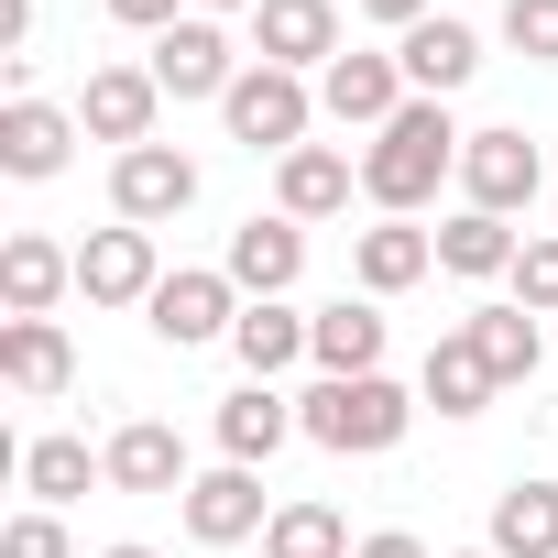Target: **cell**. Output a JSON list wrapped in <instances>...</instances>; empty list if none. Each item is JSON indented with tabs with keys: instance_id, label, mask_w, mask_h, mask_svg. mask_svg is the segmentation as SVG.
I'll list each match as a JSON object with an SVG mask.
<instances>
[{
	"instance_id": "obj_1",
	"label": "cell",
	"mask_w": 558,
	"mask_h": 558,
	"mask_svg": "<svg viewBox=\"0 0 558 558\" xmlns=\"http://www.w3.org/2000/svg\"><path fill=\"white\" fill-rule=\"evenodd\" d=\"M460 143H471V132H449V99H405V110L373 132V154H362V197H373V208H395V219H405V208H427V197H438V175L460 165Z\"/></svg>"
},
{
	"instance_id": "obj_2",
	"label": "cell",
	"mask_w": 558,
	"mask_h": 558,
	"mask_svg": "<svg viewBox=\"0 0 558 558\" xmlns=\"http://www.w3.org/2000/svg\"><path fill=\"white\" fill-rule=\"evenodd\" d=\"M405 416H416V405H405V384H384V373H351V384H329V373H318V384L296 395V427H307L318 449H340V460L395 449V438H405Z\"/></svg>"
},
{
	"instance_id": "obj_3",
	"label": "cell",
	"mask_w": 558,
	"mask_h": 558,
	"mask_svg": "<svg viewBox=\"0 0 558 558\" xmlns=\"http://www.w3.org/2000/svg\"><path fill=\"white\" fill-rule=\"evenodd\" d=\"M219 121H230V143H252V154L286 165V154L307 143L318 99H307V77H286V66H241V77H230V99H219Z\"/></svg>"
},
{
	"instance_id": "obj_4",
	"label": "cell",
	"mask_w": 558,
	"mask_h": 558,
	"mask_svg": "<svg viewBox=\"0 0 558 558\" xmlns=\"http://www.w3.org/2000/svg\"><path fill=\"white\" fill-rule=\"evenodd\" d=\"M154 286H165V263H154V230H88L77 241V296L88 307H154Z\"/></svg>"
},
{
	"instance_id": "obj_5",
	"label": "cell",
	"mask_w": 558,
	"mask_h": 558,
	"mask_svg": "<svg viewBox=\"0 0 558 558\" xmlns=\"http://www.w3.org/2000/svg\"><path fill=\"white\" fill-rule=\"evenodd\" d=\"M252 66H286V77H329L340 66V0H263V12H252Z\"/></svg>"
},
{
	"instance_id": "obj_6",
	"label": "cell",
	"mask_w": 558,
	"mask_h": 558,
	"mask_svg": "<svg viewBox=\"0 0 558 558\" xmlns=\"http://www.w3.org/2000/svg\"><path fill=\"white\" fill-rule=\"evenodd\" d=\"M460 186H471V208L514 219V208L547 186V154H536L525 132H471V143H460Z\"/></svg>"
},
{
	"instance_id": "obj_7",
	"label": "cell",
	"mask_w": 558,
	"mask_h": 558,
	"mask_svg": "<svg viewBox=\"0 0 558 558\" xmlns=\"http://www.w3.org/2000/svg\"><path fill=\"white\" fill-rule=\"evenodd\" d=\"M230 77H241V66H230V34H219L208 12H186L175 34H154V88H165V99H230Z\"/></svg>"
},
{
	"instance_id": "obj_8",
	"label": "cell",
	"mask_w": 558,
	"mask_h": 558,
	"mask_svg": "<svg viewBox=\"0 0 558 558\" xmlns=\"http://www.w3.org/2000/svg\"><path fill=\"white\" fill-rule=\"evenodd\" d=\"M154 110H165V88H154V66H88V88H77V132H99V143H154Z\"/></svg>"
},
{
	"instance_id": "obj_9",
	"label": "cell",
	"mask_w": 558,
	"mask_h": 558,
	"mask_svg": "<svg viewBox=\"0 0 558 558\" xmlns=\"http://www.w3.org/2000/svg\"><path fill=\"white\" fill-rule=\"evenodd\" d=\"M197 197V165L175 154V143H132L121 165H110V208L132 219V230H154V219H175Z\"/></svg>"
},
{
	"instance_id": "obj_10",
	"label": "cell",
	"mask_w": 558,
	"mask_h": 558,
	"mask_svg": "<svg viewBox=\"0 0 558 558\" xmlns=\"http://www.w3.org/2000/svg\"><path fill=\"white\" fill-rule=\"evenodd\" d=\"M219 329H241V286H230V274H165V286H154V340L165 351H197Z\"/></svg>"
},
{
	"instance_id": "obj_11",
	"label": "cell",
	"mask_w": 558,
	"mask_h": 558,
	"mask_svg": "<svg viewBox=\"0 0 558 558\" xmlns=\"http://www.w3.org/2000/svg\"><path fill=\"white\" fill-rule=\"evenodd\" d=\"M219 274H230V286H241L252 307H263V296H286L296 274H307V230H296L286 208H274V219H241V230H230V263H219Z\"/></svg>"
},
{
	"instance_id": "obj_12",
	"label": "cell",
	"mask_w": 558,
	"mask_h": 558,
	"mask_svg": "<svg viewBox=\"0 0 558 558\" xmlns=\"http://www.w3.org/2000/svg\"><path fill=\"white\" fill-rule=\"evenodd\" d=\"M318 110H329L340 132H384V121L405 110V66H395V56H340V66L318 77Z\"/></svg>"
},
{
	"instance_id": "obj_13",
	"label": "cell",
	"mask_w": 558,
	"mask_h": 558,
	"mask_svg": "<svg viewBox=\"0 0 558 558\" xmlns=\"http://www.w3.org/2000/svg\"><path fill=\"white\" fill-rule=\"evenodd\" d=\"M274 514H263V471H208V482H186V536L197 547H241V536H263Z\"/></svg>"
},
{
	"instance_id": "obj_14",
	"label": "cell",
	"mask_w": 558,
	"mask_h": 558,
	"mask_svg": "<svg viewBox=\"0 0 558 558\" xmlns=\"http://www.w3.org/2000/svg\"><path fill=\"white\" fill-rule=\"evenodd\" d=\"M66 143H77V110H56V99H12L0 110V175L45 186V175H66Z\"/></svg>"
},
{
	"instance_id": "obj_15",
	"label": "cell",
	"mask_w": 558,
	"mask_h": 558,
	"mask_svg": "<svg viewBox=\"0 0 558 558\" xmlns=\"http://www.w3.org/2000/svg\"><path fill=\"white\" fill-rule=\"evenodd\" d=\"M395 66H405V88H416V99H449V88H471L482 34H471V23H449V12H427V23L395 45Z\"/></svg>"
},
{
	"instance_id": "obj_16",
	"label": "cell",
	"mask_w": 558,
	"mask_h": 558,
	"mask_svg": "<svg viewBox=\"0 0 558 558\" xmlns=\"http://www.w3.org/2000/svg\"><path fill=\"white\" fill-rule=\"evenodd\" d=\"M66 286H77V252H56L45 230H12V241H0V307H12V318H45Z\"/></svg>"
},
{
	"instance_id": "obj_17",
	"label": "cell",
	"mask_w": 558,
	"mask_h": 558,
	"mask_svg": "<svg viewBox=\"0 0 558 558\" xmlns=\"http://www.w3.org/2000/svg\"><path fill=\"white\" fill-rule=\"evenodd\" d=\"M99 471H110L121 493H186V438L154 427V416H132V427L99 449Z\"/></svg>"
},
{
	"instance_id": "obj_18",
	"label": "cell",
	"mask_w": 558,
	"mask_h": 558,
	"mask_svg": "<svg viewBox=\"0 0 558 558\" xmlns=\"http://www.w3.org/2000/svg\"><path fill=\"white\" fill-rule=\"evenodd\" d=\"M427 263H438V230H416V219H384V230H362V241H351L362 296H405Z\"/></svg>"
},
{
	"instance_id": "obj_19",
	"label": "cell",
	"mask_w": 558,
	"mask_h": 558,
	"mask_svg": "<svg viewBox=\"0 0 558 558\" xmlns=\"http://www.w3.org/2000/svg\"><path fill=\"white\" fill-rule=\"evenodd\" d=\"M274 208H286V219H340V208H351V154L296 143L286 165H274Z\"/></svg>"
},
{
	"instance_id": "obj_20",
	"label": "cell",
	"mask_w": 558,
	"mask_h": 558,
	"mask_svg": "<svg viewBox=\"0 0 558 558\" xmlns=\"http://www.w3.org/2000/svg\"><path fill=\"white\" fill-rule=\"evenodd\" d=\"M307 362H318L329 384L384 373V318H373V307H351V296H340V307H318V318H307Z\"/></svg>"
},
{
	"instance_id": "obj_21",
	"label": "cell",
	"mask_w": 558,
	"mask_h": 558,
	"mask_svg": "<svg viewBox=\"0 0 558 558\" xmlns=\"http://www.w3.org/2000/svg\"><path fill=\"white\" fill-rule=\"evenodd\" d=\"M0 373H12L23 395H66L77 384V351L56 318H0Z\"/></svg>"
},
{
	"instance_id": "obj_22",
	"label": "cell",
	"mask_w": 558,
	"mask_h": 558,
	"mask_svg": "<svg viewBox=\"0 0 558 558\" xmlns=\"http://www.w3.org/2000/svg\"><path fill=\"white\" fill-rule=\"evenodd\" d=\"M286 438H296V405L274 395V384H241V395L219 405V449H230L241 471H263V460L286 449Z\"/></svg>"
},
{
	"instance_id": "obj_23",
	"label": "cell",
	"mask_w": 558,
	"mask_h": 558,
	"mask_svg": "<svg viewBox=\"0 0 558 558\" xmlns=\"http://www.w3.org/2000/svg\"><path fill=\"white\" fill-rule=\"evenodd\" d=\"M416 395H427L438 416H482V405H493L504 384H493V362L471 351V329H449V340L427 351V373H416Z\"/></svg>"
},
{
	"instance_id": "obj_24",
	"label": "cell",
	"mask_w": 558,
	"mask_h": 558,
	"mask_svg": "<svg viewBox=\"0 0 558 558\" xmlns=\"http://www.w3.org/2000/svg\"><path fill=\"white\" fill-rule=\"evenodd\" d=\"M514 230L493 219V208H460L449 230H438V274H460V286H493V274H514Z\"/></svg>"
},
{
	"instance_id": "obj_25",
	"label": "cell",
	"mask_w": 558,
	"mask_h": 558,
	"mask_svg": "<svg viewBox=\"0 0 558 558\" xmlns=\"http://www.w3.org/2000/svg\"><path fill=\"white\" fill-rule=\"evenodd\" d=\"M230 351H241V373L252 384H274L286 362H307V318L286 307V296H263V307H241V329H230Z\"/></svg>"
},
{
	"instance_id": "obj_26",
	"label": "cell",
	"mask_w": 558,
	"mask_h": 558,
	"mask_svg": "<svg viewBox=\"0 0 558 558\" xmlns=\"http://www.w3.org/2000/svg\"><path fill=\"white\" fill-rule=\"evenodd\" d=\"M493 558H558V482H514L493 504Z\"/></svg>"
},
{
	"instance_id": "obj_27",
	"label": "cell",
	"mask_w": 558,
	"mask_h": 558,
	"mask_svg": "<svg viewBox=\"0 0 558 558\" xmlns=\"http://www.w3.org/2000/svg\"><path fill=\"white\" fill-rule=\"evenodd\" d=\"M460 329H471V351L493 362V384H525V373H536V318H525V307H471Z\"/></svg>"
},
{
	"instance_id": "obj_28",
	"label": "cell",
	"mask_w": 558,
	"mask_h": 558,
	"mask_svg": "<svg viewBox=\"0 0 558 558\" xmlns=\"http://www.w3.org/2000/svg\"><path fill=\"white\" fill-rule=\"evenodd\" d=\"M263 558H351V525L329 504H286V514L263 525Z\"/></svg>"
},
{
	"instance_id": "obj_29",
	"label": "cell",
	"mask_w": 558,
	"mask_h": 558,
	"mask_svg": "<svg viewBox=\"0 0 558 558\" xmlns=\"http://www.w3.org/2000/svg\"><path fill=\"white\" fill-rule=\"evenodd\" d=\"M88 471H99V460H88V438H34V449H23V482L45 493V514H56V504H77V493H88Z\"/></svg>"
},
{
	"instance_id": "obj_30",
	"label": "cell",
	"mask_w": 558,
	"mask_h": 558,
	"mask_svg": "<svg viewBox=\"0 0 558 558\" xmlns=\"http://www.w3.org/2000/svg\"><path fill=\"white\" fill-rule=\"evenodd\" d=\"M504 45L525 66H558V0H504Z\"/></svg>"
},
{
	"instance_id": "obj_31",
	"label": "cell",
	"mask_w": 558,
	"mask_h": 558,
	"mask_svg": "<svg viewBox=\"0 0 558 558\" xmlns=\"http://www.w3.org/2000/svg\"><path fill=\"white\" fill-rule=\"evenodd\" d=\"M514 307H558V230H536L514 252Z\"/></svg>"
},
{
	"instance_id": "obj_32",
	"label": "cell",
	"mask_w": 558,
	"mask_h": 558,
	"mask_svg": "<svg viewBox=\"0 0 558 558\" xmlns=\"http://www.w3.org/2000/svg\"><path fill=\"white\" fill-rule=\"evenodd\" d=\"M0 558H66V525L56 514H12L0 525Z\"/></svg>"
},
{
	"instance_id": "obj_33",
	"label": "cell",
	"mask_w": 558,
	"mask_h": 558,
	"mask_svg": "<svg viewBox=\"0 0 558 558\" xmlns=\"http://www.w3.org/2000/svg\"><path fill=\"white\" fill-rule=\"evenodd\" d=\"M110 23H132V34H175L186 12H175V0H110Z\"/></svg>"
},
{
	"instance_id": "obj_34",
	"label": "cell",
	"mask_w": 558,
	"mask_h": 558,
	"mask_svg": "<svg viewBox=\"0 0 558 558\" xmlns=\"http://www.w3.org/2000/svg\"><path fill=\"white\" fill-rule=\"evenodd\" d=\"M34 45V0H0V56H23Z\"/></svg>"
},
{
	"instance_id": "obj_35",
	"label": "cell",
	"mask_w": 558,
	"mask_h": 558,
	"mask_svg": "<svg viewBox=\"0 0 558 558\" xmlns=\"http://www.w3.org/2000/svg\"><path fill=\"white\" fill-rule=\"evenodd\" d=\"M351 12H373V23H395V34H416V23H427V0H351Z\"/></svg>"
},
{
	"instance_id": "obj_36",
	"label": "cell",
	"mask_w": 558,
	"mask_h": 558,
	"mask_svg": "<svg viewBox=\"0 0 558 558\" xmlns=\"http://www.w3.org/2000/svg\"><path fill=\"white\" fill-rule=\"evenodd\" d=\"M351 558H427V547H416V536H405V525H384V536H362V547H351Z\"/></svg>"
},
{
	"instance_id": "obj_37",
	"label": "cell",
	"mask_w": 558,
	"mask_h": 558,
	"mask_svg": "<svg viewBox=\"0 0 558 558\" xmlns=\"http://www.w3.org/2000/svg\"><path fill=\"white\" fill-rule=\"evenodd\" d=\"M197 12H263V0H197Z\"/></svg>"
},
{
	"instance_id": "obj_38",
	"label": "cell",
	"mask_w": 558,
	"mask_h": 558,
	"mask_svg": "<svg viewBox=\"0 0 558 558\" xmlns=\"http://www.w3.org/2000/svg\"><path fill=\"white\" fill-rule=\"evenodd\" d=\"M99 558H154V547H99Z\"/></svg>"
},
{
	"instance_id": "obj_39",
	"label": "cell",
	"mask_w": 558,
	"mask_h": 558,
	"mask_svg": "<svg viewBox=\"0 0 558 558\" xmlns=\"http://www.w3.org/2000/svg\"><path fill=\"white\" fill-rule=\"evenodd\" d=\"M460 558H493V547H460Z\"/></svg>"
}]
</instances>
